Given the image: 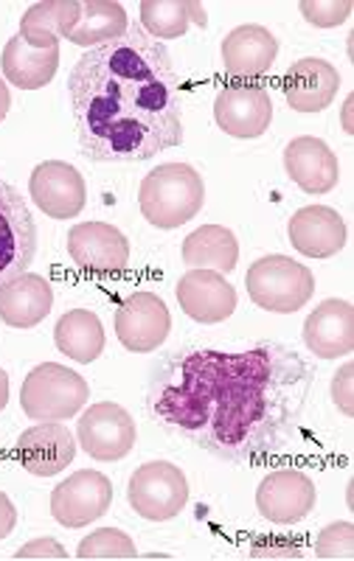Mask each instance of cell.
<instances>
[{
  "label": "cell",
  "instance_id": "obj_18",
  "mask_svg": "<svg viewBox=\"0 0 354 561\" xmlns=\"http://www.w3.org/2000/svg\"><path fill=\"white\" fill-rule=\"evenodd\" d=\"M284 169L287 178L307 194H329L341 180L338 154L327 140L312 135H298L284 149Z\"/></svg>",
  "mask_w": 354,
  "mask_h": 561
},
{
  "label": "cell",
  "instance_id": "obj_3",
  "mask_svg": "<svg viewBox=\"0 0 354 561\" xmlns=\"http://www.w3.org/2000/svg\"><path fill=\"white\" fill-rule=\"evenodd\" d=\"M206 203V183L189 163H163L141 180L138 208L149 225L174 230L192 222Z\"/></svg>",
  "mask_w": 354,
  "mask_h": 561
},
{
  "label": "cell",
  "instance_id": "obj_22",
  "mask_svg": "<svg viewBox=\"0 0 354 561\" xmlns=\"http://www.w3.org/2000/svg\"><path fill=\"white\" fill-rule=\"evenodd\" d=\"M54 289L43 275L20 273L0 287V320L12 329H34L52 314Z\"/></svg>",
  "mask_w": 354,
  "mask_h": 561
},
{
  "label": "cell",
  "instance_id": "obj_7",
  "mask_svg": "<svg viewBox=\"0 0 354 561\" xmlns=\"http://www.w3.org/2000/svg\"><path fill=\"white\" fill-rule=\"evenodd\" d=\"M37 255V222L26 197L0 180V287L32 267Z\"/></svg>",
  "mask_w": 354,
  "mask_h": 561
},
{
  "label": "cell",
  "instance_id": "obj_13",
  "mask_svg": "<svg viewBox=\"0 0 354 561\" xmlns=\"http://www.w3.org/2000/svg\"><path fill=\"white\" fill-rule=\"evenodd\" d=\"M318 500L316 483L298 469L271 472L256 489V508L267 523L296 525L312 514Z\"/></svg>",
  "mask_w": 354,
  "mask_h": 561
},
{
  "label": "cell",
  "instance_id": "obj_21",
  "mask_svg": "<svg viewBox=\"0 0 354 561\" xmlns=\"http://www.w3.org/2000/svg\"><path fill=\"white\" fill-rule=\"evenodd\" d=\"M219 54H222L228 77L259 79L276 62L278 39L264 26L245 23V26H237L226 34Z\"/></svg>",
  "mask_w": 354,
  "mask_h": 561
},
{
  "label": "cell",
  "instance_id": "obj_31",
  "mask_svg": "<svg viewBox=\"0 0 354 561\" xmlns=\"http://www.w3.org/2000/svg\"><path fill=\"white\" fill-rule=\"evenodd\" d=\"M298 9H301L304 20L312 23V26L335 28L341 26V23H346L354 3L352 0H301Z\"/></svg>",
  "mask_w": 354,
  "mask_h": 561
},
{
  "label": "cell",
  "instance_id": "obj_4",
  "mask_svg": "<svg viewBox=\"0 0 354 561\" xmlns=\"http://www.w3.org/2000/svg\"><path fill=\"white\" fill-rule=\"evenodd\" d=\"M251 300L264 312L293 314L316 295V275L296 259L287 255H264L251 264L245 275Z\"/></svg>",
  "mask_w": 354,
  "mask_h": 561
},
{
  "label": "cell",
  "instance_id": "obj_20",
  "mask_svg": "<svg viewBox=\"0 0 354 561\" xmlns=\"http://www.w3.org/2000/svg\"><path fill=\"white\" fill-rule=\"evenodd\" d=\"M341 90V73L332 62L304 57L290 65L284 77V99L296 113H321L335 102Z\"/></svg>",
  "mask_w": 354,
  "mask_h": 561
},
{
  "label": "cell",
  "instance_id": "obj_15",
  "mask_svg": "<svg viewBox=\"0 0 354 561\" xmlns=\"http://www.w3.org/2000/svg\"><path fill=\"white\" fill-rule=\"evenodd\" d=\"M178 304H181L183 314L203 325L222 323L237 312V289L231 287V280L226 275L214 273V270H189L181 280H178Z\"/></svg>",
  "mask_w": 354,
  "mask_h": 561
},
{
  "label": "cell",
  "instance_id": "obj_19",
  "mask_svg": "<svg viewBox=\"0 0 354 561\" xmlns=\"http://www.w3.org/2000/svg\"><path fill=\"white\" fill-rule=\"evenodd\" d=\"M304 345L316 357L338 359L354 351V307L343 298H329L309 312Z\"/></svg>",
  "mask_w": 354,
  "mask_h": 561
},
{
  "label": "cell",
  "instance_id": "obj_34",
  "mask_svg": "<svg viewBox=\"0 0 354 561\" xmlns=\"http://www.w3.org/2000/svg\"><path fill=\"white\" fill-rule=\"evenodd\" d=\"M14 559L18 561H26V559H57V561H65L68 559V553H65L62 545L57 542V539H34V542L23 545V548L14 553Z\"/></svg>",
  "mask_w": 354,
  "mask_h": 561
},
{
  "label": "cell",
  "instance_id": "obj_12",
  "mask_svg": "<svg viewBox=\"0 0 354 561\" xmlns=\"http://www.w3.org/2000/svg\"><path fill=\"white\" fill-rule=\"evenodd\" d=\"M172 332L169 307L155 293H133L116 312V337L133 354L161 348Z\"/></svg>",
  "mask_w": 354,
  "mask_h": 561
},
{
  "label": "cell",
  "instance_id": "obj_23",
  "mask_svg": "<svg viewBox=\"0 0 354 561\" xmlns=\"http://www.w3.org/2000/svg\"><path fill=\"white\" fill-rule=\"evenodd\" d=\"M3 79L20 90H39L52 84L59 70V48H34L23 37H12L0 57Z\"/></svg>",
  "mask_w": 354,
  "mask_h": 561
},
{
  "label": "cell",
  "instance_id": "obj_14",
  "mask_svg": "<svg viewBox=\"0 0 354 561\" xmlns=\"http://www.w3.org/2000/svg\"><path fill=\"white\" fill-rule=\"evenodd\" d=\"M214 122L231 138H259L273 122L271 93L262 84H228L214 102Z\"/></svg>",
  "mask_w": 354,
  "mask_h": 561
},
{
  "label": "cell",
  "instance_id": "obj_16",
  "mask_svg": "<svg viewBox=\"0 0 354 561\" xmlns=\"http://www.w3.org/2000/svg\"><path fill=\"white\" fill-rule=\"evenodd\" d=\"M77 458V440L62 421H39L18 438V460L34 478H54Z\"/></svg>",
  "mask_w": 354,
  "mask_h": 561
},
{
  "label": "cell",
  "instance_id": "obj_1",
  "mask_svg": "<svg viewBox=\"0 0 354 561\" xmlns=\"http://www.w3.org/2000/svg\"><path fill=\"white\" fill-rule=\"evenodd\" d=\"M316 368L287 345L192 348L161 359L149 413L169 433L228 463H259L296 444Z\"/></svg>",
  "mask_w": 354,
  "mask_h": 561
},
{
  "label": "cell",
  "instance_id": "obj_17",
  "mask_svg": "<svg viewBox=\"0 0 354 561\" xmlns=\"http://www.w3.org/2000/svg\"><path fill=\"white\" fill-rule=\"evenodd\" d=\"M290 244L307 259H332L346 248V222L329 205H307L298 208L287 222Z\"/></svg>",
  "mask_w": 354,
  "mask_h": 561
},
{
  "label": "cell",
  "instance_id": "obj_33",
  "mask_svg": "<svg viewBox=\"0 0 354 561\" xmlns=\"http://www.w3.org/2000/svg\"><path fill=\"white\" fill-rule=\"evenodd\" d=\"M332 402L346 419L354 415V363H346L332 377Z\"/></svg>",
  "mask_w": 354,
  "mask_h": 561
},
{
  "label": "cell",
  "instance_id": "obj_28",
  "mask_svg": "<svg viewBox=\"0 0 354 561\" xmlns=\"http://www.w3.org/2000/svg\"><path fill=\"white\" fill-rule=\"evenodd\" d=\"M138 12H141L138 26L158 43L181 39L192 23H197V26L208 23L206 7L197 0H144Z\"/></svg>",
  "mask_w": 354,
  "mask_h": 561
},
{
  "label": "cell",
  "instance_id": "obj_6",
  "mask_svg": "<svg viewBox=\"0 0 354 561\" xmlns=\"http://www.w3.org/2000/svg\"><path fill=\"white\" fill-rule=\"evenodd\" d=\"M127 500L141 519L167 523L186 508L189 480L169 460H149V463L138 466L129 478Z\"/></svg>",
  "mask_w": 354,
  "mask_h": 561
},
{
  "label": "cell",
  "instance_id": "obj_26",
  "mask_svg": "<svg viewBox=\"0 0 354 561\" xmlns=\"http://www.w3.org/2000/svg\"><path fill=\"white\" fill-rule=\"evenodd\" d=\"M127 28L129 18L122 3H113V0H84V3H79L77 23H73L65 39H71L73 45H82V48H99V45H107L113 39L124 37Z\"/></svg>",
  "mask_w": 354,
  "mask_h": 561
},
{
  "label": "cell",
  "instance_id": "obj_27",
  "mask_svg": "<svg viewBox=\"0 0 354 561\" xmlns=\"http://www.w3.org/2000/svg\"><path fill=\"white\" fill-rule=\"evenodd\" d=\"M79 0H43L26 9L20 18L18 37L34 48H59V37H68L77 23Z\"/></svg>",
  "mask_w": 354,
  "mask_h": 561
},
{
  "label": "cell",
  "instance_id": "obj_11",
  "mask_svg": "<svg viewBox=\"0 0 354 561\" xmlns=\"http://www.w3.org/2000/svg\"><path fill=\"white\" fill-rule=\"evenodd\" d=\"M28 194L39 214L52 219H73L88 203L84 178L65 160H43L28 178Z\"/></svg>",
  "mask_w": 354,
  "mask_h": 561
},
{
  "label": "cell",
  "instance_id": "obj_9",
  "mask_svg": "<svg viewBox=\"0 0 354 561\" xmlns=\"http://www.w3.org/2000/svg\"><path fill=\"white\" fill-rule=\"evenodd\" d=\"M113 505V483L96 469H82L52 491V517L62 528H88Z\"/></svg>",
  "mask_w": 354,
  "mask_h": 561
},
{
  "label": "cell",
  "instance_id": "obj_10",
  "mask_svg": "<svg viewBox=\"0 0 354 561\" xmlns=\"http://www.w3.org/2000/svg\"><path fill=\"white\" fill-rule=\"evenodd\" d=\"M68 255L84 273L118 275L129 264V239L110 222L73 225L68 230Z\"/></svg>",
  "mask_w": 354,
  "mask_h": 561
},
{
  "label": "cell",
  "instance_id": "obj_30",
  "mask_svg": "<svg viewBox=\"0 0 354 561\" xmlns=\"http://www.w3.org/2000/svg\"><path fill=\"white\" fill-rule=\"evenodd\" d=\"M316 556L321 561H352L354 559V525L332 523L318 534Z\"/></svg>",
  "mask_w": 354,
  "mask_h": 561
},
{
  "label": "cell",
  "instance_id": "obj_8",
  "mask_svg": "<svg viewBox=\"0 0 354 561\" xmlns=\"http://www.w3.org/2000/svg\"><path fill=\"white\" fill-rule=\"evenodd\" d=\"M77 438L84 453L91 455L93 460L116 463V460L127 458L133 453L138 430L133 415L122 404L99 402L79 415Z\"/></svg>",
  "mask_w": 354,
  "mask_h": 561
},
{
  "label": "cell",
  "instance_id": "obj_35",
  "mask_svg": "<svg viewBox=\"0 0 354 561\" xmlns=\"http://www.w3.org/2000/svg\"><path fill=\"white\" fill-rule=\"evenodd\" d=\"M14 528H18V508H14L12 500L0 491V539H7Z\"/></svg>",
  "mask_w": 354,
  "mask_h": 561
},
{
  "label": "cell",
  "instance_id": "obj_37",
  "mask_svg": "<svg viewBox=\"0 0 354 561\" xmlns=\"http://www.w3.org/2000/svg\"><path fill=\"white\" fill-rule=\"evenodd\" d=\"M9 404V377L7 370L0 368V410H7Z\"/></svg>",
  "mask_w": 354,
  "mask_h": 561
},
{
  "label": "cell",
  "instance_id": "obj_2",
  "mask_svg": "<svg viewBox=\"0 0 354 561\" xmlns=\"http://www.w3.org/2000/svg\"><path fill=\"white\" fill-rule=\"evenodd\" d=\"M68 93L79 149L96 163H138L183 144L181 77L141 26L79 57Z\"/></svg>",
  "mask_w": 354,
  "mask_h": 561
},
{
  "label": "cell",
  "instance_id": "obj_24",
  "mask_svg": "<svg viewBox=\"0 0 354 561\" xmlns=\"http://www.w3.org/2000/svg\"><path fill=\"white\" fill-rule=\"evenodd\" d=\"M183 262L192 270H214L219 275H228L239 264V242L233 230L222 225H201L192 230L183 242Z\"/></svg>",
  "mask_w": 354,
  "mask_h": 561
},
{
  "label": "cell",
  "instance_id": "obj_32",
  "mask_svg": "<svg viewBox=\"0 0 354 561\" xmlns=\"http://www.w3.org/2000/svg\"><path fill=\"white\" fill-rule=\"evenodd\" d=\"M251 559H301V542L290 536H259L251 545Z\"/></svg>",
  "mask_w": 354,
  "mask_h": 561
},
{
  "label": "cell",
  "instance_id": "obj_25",
  "mask_svg": "<svg viewBox=\"0 0 354 561\" xmlns=\"http://www.w3.org/2000/svg\"><path fill=\"white\" fill-rule=\"evenodd\" d=\"M54 343H57V348L68 359L88 365L102 357L107 337H104V325L96 312H91V309H71L54 325Z\"/></svg>",
  "mask_w": 354,
  "mask_h": 561
},
{
  "label": "cell",
  "instance_id": "obj_5",
  "mask_svg": "<svg viewBox=\"0 0 354 561\" xmlns=\"http://www.w3.org/2000/svg\"><path fill=\"white\" fill-rule=\"evenodd\" d=\"M88 396H91V388L82 374L59 363H43L28 370V377L23 379L20 408L37 424L39 421H65L82 413Z\"/></svg>",
  "mask_w": 354,
  "mask_h": 561
},
{
  "label": "cell",
  "instance_id": "obj_36",
  "mask_svg": "<svg viewBox=\"0 0 354 561\" xmlns=\"http://www.w3.org/2000/svg\"><path fill=\"white\" fill-rule=\"evenodd\" d=\"M9 110H12V93L7 88V79H0V124L9 115Z\"/></svg>",
  "mask_w": 354,
  "mask_h": 561
},
{
  "label": "cell",
  "instance_id": "obj_29",
  "mask_svg": "<svg viewBox=\"0 0 354 561\" xmlns=\"http://www.w3.org/2000/svg\"><path fill=\"white\" fill-rule=\"evenodd\" d=\"M77 559L82 561H129L138 559L136 542L118 528H99L84 536L77 548Z\"/></svg>",
  "mask_w": 354,
  "mask_h": 561
}]
</instances>
